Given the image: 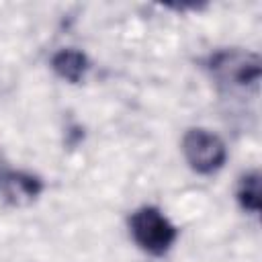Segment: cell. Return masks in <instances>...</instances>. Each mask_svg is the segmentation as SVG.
<instances>
[{"label": "cell", "instance_id": "cell-5", "mask_svg": "<svg viewBox=\"0 0 262 262\" xmlns=\"http://www.w3.org/2000/svg\"><path fill=\"white\" fill-rule=\"evenodd\" d=\"M51 70L55 72L57 78H61L70 84H78L86 78V74L90 70V61L84 51L66 47V49H59L51 57Z\"/></svg>", "mask_w": 262, "mask_h": 262}, {"label": "cell", "instance_id": "cell-6", "mask_svg": "<svg viewBox=\"0 0 262 262\" xmlns=\"http://www.w3.org/2000/svg\"><path fill=\"white\" fill-rule=\"evenodd\" d=\"M235 199L246 213L260 211V172L258 170H250V172L242 174V178L237 182Z\"/></svg>", "mask_w": 262, "mask_h": 262}, {"label": "cell", "instance_id": "cell-4", "mask_svg": "<svg viewBox=\"0 0 262 262\" xmlns=\"http://www.w3.org/2000/svg\"><path fill=\"white\" fill-rule=\"evenodd\" d=\"M41 190H43V182L29 172L6 168L0 176V194L12 205L31 203L41 194Z\"/></svg>", "mask_w": 262, "mask_h": 262}, {"label": "cell", "instance_id": "cell-3", "mask_svg": "<svg viewBox=\"0 0 262 262\" xmlns=\"http://www.w3.org/2000/svg\"><path fill=\"white\" fill-rule=\"evenodd\" d=\"M182 156L192 172L209 176L223 168L227 147L217 133L205 127H192L182 137Z\"/></svg>", "mask_w": 262, "mask_h": 262}, {"label": "cell", "instance_id": "cell-2", "mask_svg": "<svg viewBox=\"0 0 262 262\" xmlns=\"http://www.w3.org/2000/svg\"><path fill=\"white\" fill-rule=\"evenodd\" d=\"M129 233L133 242L151 256H164L178 237L176 225L154 205H143L131 213Z\"/></svg>", "mask_w": 262, "mask_h": 262}, {"label": "cell", "instance_id": "cell-1", "mask_svg": "<svg viewBox=\"0 0 262 262\" xmlns=\"http://www.w3.org/2000/svg\"><path fill=\"white\" fill-rule=\"evenodd\" d=\"M205 68L211 78L227 90L256 88L260 82V57L244 49H221L207 57Z\"/></svg>", "mask_w": 262, "mask_h": 262}]
</instances>
